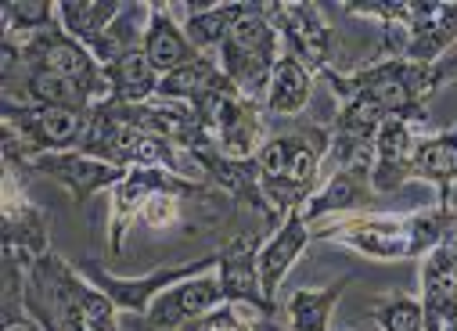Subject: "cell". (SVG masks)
<instances>
[{
  "label": "cell",
  "mask_w": 457,
  "mask_h": 331,
  "mask_svg": "<svg viewBox=\"0 0 457 331\" xmlns=\"http://www.w3.org/2000/svg\"><path fill=\"white\" fill-rule=\"evenodd\" d=\"M216 306H223V288L212 270V274L187 277V281L173 285L170 292H162L152 302V310L145 313V327L148 331H187V324L212 313Z\"/></svg>",
  "instance_id": "obj_16"
},
{
  "label": "cell",
  "mask_w": 457,
  "mask_h": 331,
  "mask_svg": "<svg viewBox=\"0 0 457 331\" xmlns=\"http://www.w3.org/2000/svg\"><path fill=\"white\" fill-rule=\"evenodd\" d=\"M421 123L389 116L375 137V162H371V187L375 194H393L414 180V148L421 141Z\"/></svg>",
  "instance_id": "obj_15"
},
{
  "label": "cell",
  "mask_w": 457,
  "mask_h": 331,
  "mask_svg": "<svg viewBox=\"0 0 457 331\" xmlns=\"http://www.w3.org/2000/svg\"><path fill=\"white\" fill-rule=\"evenodd\" d=\"M76 152L104 159V162L120 166V170H170V173L202 180L198 170L187 166L184 148H177L173 141H162L148 130H137L130 123L112 120L108 112H101L97 104L90 108V123H87V134H83Z\"/></svg>",
  "instance_id": "obj_4"
},
{
  "label": "cell",
  "mask_w": 457,
  "mask_h": 331,
  "mask_svg": "<svg viewBox=\"0 0 457 331\" xmlns=\"http://www.w3.org/2000/svg\"><path fill=\"white\" fill-rule=\"evenodd\" d=\"M58 22V0H8L0 4V37L26 40Z\"/></svg>",
  "instance_id": "obj_28"
},
{
  "label": "cell",
  "mask_w": 457,
  "mask_h": 331,
  "mask_svg": "<svg viewBox=\"0 0 457 331\" xmlns=\"http://www.w3.org/2000/svg\"><path fill=\"white\" fill-rule=\"evenodd\" d=\"M249 0H231V4H212L205 12H180V26L187 33V40L195 44L198 54H220L227 33L235 29V22L245 15Z\"/></svg>",
  "instance_id": "obj_26"
},
{
  "label": "cell",
  "mask_w": 457,
  "mask_h": 331,
  "mask_svg": "<svg viewBox=\"0 0 457 331\" xmlns=\"http://www.w3.org/2000/svg\"><path fill=\"white\" fill-rule=\"evenodd\" d=\"M313 72L295 58V54H281L270 76V90L263 97L267 116H281V120H299V112L313 97Z\"/></svg>",
  "instance_id": "obj_22"
},
{
  "label": "cell",
  "mask_w": 457,
  "mask_h": 331,
  "mask_svg": "<svg viewBox=\"0 0 457 331\" xmlns=\"http://www.w3.org/2000/svg\"><path fill=\"white\" fill-rule=\"evenodd\" d=\"M414 180L432 184L439 194V209H453V184H457V130L425 134L414 148Z\"/></svg>",
  "instance_id": "obj_21"
},
{
  "label": "cell",
  "mask_w": 457,
  "mask_h": 331,
  "mask_svg": "<svg viewBox=\"0 0 457 331\" xmlns=\"http://www.w3.org/2000/svg\"><path fill=\"white\" fill-rule=\"evenodd\" d=\"M19 47H22V65H33V69H44V72H54V76H65V79L87 87L97 104L108 101V83H104L101 62L79 40H72L62 29V22H54V26L40 29V33L19 40Z\"/></svg>",
  "instance_id": "obj_9"
},
{
  "label": "cell",
  "mask_w": 457,
  "mask_h": 331,
  "mask_svg": "<svg viewBox=\"0 0 457 331\" xmlns=\"http://www.w3.org/2000/svg\"><path fill=\"white\" fill-rule=\"evenodd\" d=\"M457 209H418L407 216L371 212V216H342L313 231V242H338L368 260L396 263V260H425L439 245H446L453 231Z\"/></svg>",
  "instance_id": "obj_2"
},
{
  "label": "cell",
  "mask_w": 457,
  "mask_h": 331,
  "mask_svg": "<svg viewBox=\"0 0 457 331\" xmlns=\"http://www.w3.org/2000/svg\"><path fill=\"white\" fill-rule=\"evenodd\" d=\"M457 76V58H443L436 65H414L407 58H378L368 69L338 72L328 69L320 79L331 87L338 101H364L375 112L403 116L414 123H428V97Z\"/></svg>",
  "instance_id": "obj_1"
},
{
  "label": "cell",
  "mask_w": 457,
  "mask_h": 331,
  "mask_svg": "<svg viewBox=\"0 0 457 331\" xmlns=\"http://www.w3.org/2000/svg\"><path fill=\"white\" fill-rule=\"evenodd\" d=\"M123 0H58V22L62 29L79 40L90 54L101 44V37L108 33V26L120 19Z\"/></svg>",
  "instance_id": "obj_24"
},
{
  "label": "cell",
  "mask_w": 457,
  "mask_h": 331,
  "mask_svg": "<svg viewBox=\"0 0 457 331\" xmlns=\"http://www.w3.org/2000/svg\"><path fill=\"white\" fill-rule=\"evenodd\" d=\"M256 324H260V317L249 320V317H245V306L223 302V306H216L212 313H205V317H198L195 324H187V331H256Z\"/></svg>",
  "instance_id": "obj_31"
},
{
  "label": "cell",
  "mask_w": 457,
  "mask_h": 331,
  "mask_svg": "<svg viewBox=\"0 0 457 331\" xmlns=\"http://www.w3.org/2000/svg\"><path fill=\"white\" fill-rule=\"evenodd\" d=\"M260 8L267 15V22L278 29L281 44L288 54H295L313 76L331 69V26L320 12V4H306V0H260Z\"/></svg>",
  "instance_id": "obj_8"
},
{
  "label": "cell",
  "mask_w": 457,
  "mask_h": 331,
  "mask_svg": "<svg viewBox=\"0 0 457 331\" xmlns=\"http://www.w3.org/2000/svg\"><path fill=\"white\" fill-rule=\"evenodd\" d=\"M104 69V83H108V101L112 104H145L159 94V72L152 69L145 47L141 51H130L127 58L112 62V65H101Z\"/></svg>",
  "instance_id": "obj_23"
},
{
  "label": "cell",
  "mask_w": 457,
  "mask_h": 331,
  "mask_svg": "<svg viewBox=\"0 0 457 331\" xmlns=\"http://www.w3.org/2000/svg\"><path fill=\"white\" fill-rule=\"evenodd\" d=\"M421 310H425V331L457 327V270L446 245H439L421 260Z\"/></svg>",
  "instance_id": "obj_18"
},
{
  "label": "cell",
  "mask_w": 457,
  "mask_h": 331,
  "mask_svg": "<svg viewBox=\"0 0 457 331\" xmlns=\"http://www.w3.org/2000/svg\"><path fill=\"white\" fill-rule=\"evenodd\" d=\"M127 173L130 170H120V166L83 155V152H47V155L29 159V177H47V180L62 184L76 205L90 202L101 191L112 194L127 180Z\"/></svg>",
  "instance_id": "obj_12"
},
{
  "label": "cell",
  "mask_w": 457,
  "mask_h": 331,
  "mask_svg": "<svg viewBox=\"0 0 457 331\" xmlns=\"http://www.w3.org/2000/svg\"><path fill=\"white\" fill-rule=\"evenodd\" d=\"M281 54H285V44H281L278 29L267 22V15H263V8L256 4V0H249L245 15L235 22V29L227 33V40L220 47L223 76L231 79L249 101H263Z\"/></svg>",
  "instance_id": "obj_5"
},
{
  "label": "cell",
  "mask_w": 457,
  "mask_h": 331,
  "mask_svg": "<svg viewBox=\"0 0 457 331\" xmlns=\"http://www.w3.org/2000/svg\"><path fill=\"white\" fill-rule=\"evenodd\" d=\"M227 87H235V83L223 76L220 62H212L209 54H198L195 62H187V65H180L177 72L162 76V79H159V94H155V97L180 101V104H195L198 97L216 94V90H227Z\"/></svg>",
  "instance_id": "obj_25"
},
{
  "label": "cell",
  "mask_w": 457,
  "mask_h": 331,
  "mask_svg": "<svg viewBox=\"0 0 457 331\" xmlns=\"http://www.w3.org/2000/svg\"><path fill=\"white\" fill-rule=\"evenodd\" d=\"M162 191L184 194V198H209L212 184L191 180V177H180V173H170V170H130L127 180L108 194L112 198V216H108V249H112V256H123L127 231L141 219L145 205Z\"/></svg>",
  "instance_id": "obj_7"
},
{
  "label": "cell",
  "mask_w": 457,
  "mask_h": 331,
  "mask_svg": "<svg viewBox=\"0 0 457 331\" xmlns=\"http://www.w3.org/2000/svg\"><path fill=\"white\" fill-rule=\"evenodd\" d=\"M145 54L159 76H170L180 65L198 58L195 44L187 40V33L173 12V4H159V0L152 4V19H148V33H145Z\"/></svg>",
  "instance_id": "obj_20"
},
{
  "label": "cell",
  "mask_w": 457,
  "mask_h": 331,
  "mask_svg": "<svg viewBox=\"0 0 457 331\" xmlns=\"http://www.w3.org/2000/svg\"><path fill=\"white\" fill-rule=\"evenodd\" d=\"M328 155H331V130L310 123H299L288 134H274L263 145V152L256 155L260 187L281 224L313 198V191L324 180L320 173Z\"/></svg>",
  "instance_id": "obj_3"
},
{
  "label": "cell",
  "mask_w": 457,
  "mask_h": 331,
  "mask_svg": "<svg viewBox=\"0 0 457 331\" xmlns=\"http://www.w3.org/2000/svg\"><path fill=\"white\" fill-rule=\"evenodd\" d=\"M180 212H184V194H170V191H162V194H155V198L145 205L141 219H145L152 231H170V228L180 224Z\"/></svg>",
  "instance_id": "obj_32"
},
{
  "label": "cell",
  "mask_w": 457,
  "mask_h": 331,
  "mask_svg": "<svg viewBox=\"0 0 457 331\" xmlns=\"http://www.w3.org/2000/svg\"><path fill=\"white\" fill-rule=\"evenodd\" d=\"M342 12L361 19H378L382 26H407L411 0H350V4H342Z\"/></svg>",
  "instance_id": "obj_30"
},
{
  "label": "cell",
  "mask_w": 457,
  "mask_h": 331,
  "mask_svg": "<svg viewBox=\"0 0 457 331\" xmlns=\"http://www.w3.org/2000/svg\"><path fill=\"white\" fill-rule=\"evenodd\" d=\"M0 242H4V252L26 260H40L51 252L47 216L26 198V180L12 170H4V187H0Z\"/></svg>",
  "instance_id": "obj_13"
},
{
  "label": "cell",
  "mask_w": 457,
  "mask_h": 331,
  "mask_svg": "<svg viewBox=\"0 0 457 331\" xmlns=\"http://www.w3.org/2000/svg\"><path fill=\"white\" fill-rule=\"evenodd\" d=\"M310 242H313V231H310V224H306L303 209H295V212L285 219V224H281V228L263 242L256 267H260V281H263L267 299H274V302H278V292H281V285H285L288 270L295 267V260L306 252V245H310Z\"/></svg>",
  "instance_id": "obj_19"
},
{
  "label": "cell",
  "mask_w": 457,
  "mask_h": 331,
  "mask_svg": "<svg viewBox=\"0 0 457 331\" xmlns=\"http://www.w3.org/2000/svg\"><path fill=\"white\" fill-rule=\"evenodd\" d=\"M371 317L378 324V331H425V310L421 299H411L403 292H389L371 299Z\"/></svg>",
  "instance_id": "obj_29"
},
{
  "label": "cell",
  "mask_w": 457,
  "mask_h": 331,
  "mask_svg": "<svg viewBox=\"0 0 457 331\" xmlns=\"http://www.w3.org/2000/svg\"><path fill=\"white\" fill-rule=\"evenodd\" d=\"M446 249H450V260H453V270H457V249L453 245H446Z\"/></svg>",
  "instance_id": "obj_34"
},
{
  "label": "cell",
  "mask_w": 457,
  "mask_h": 331,
  "mask_svg": "<svg viewBox=\"0 0 457 331\" xmlns=\"http://www.w3.org/2000/svg\"><path fill=\"white\" fill-rule=\"evenodd\" d=\"M353 277H338L328 288H299L288 295L285 302V317H288V331H331V310L338 302V295L350 288Z\"/></svg>",
  "instance_id": "obj_27"
},
{
  "label": "cell",
  "mask_w": 457,
  "mask_h": 331,
  "mask_svg": "<svg viewBox=\"0 0 457 331\" xmlns=\"http://www.w3.org/2000/svg\"><path fill=\"white\" fill-rule=\"evenodd\" d=\"M407 62L436 65L457 44V0H411Z\"/></svg>",
  "instance_id": "obj_17"
},
{
  "label": "cell",
  "mask_w": 457,
  "mask_h": 331,
  "mask_svg": "<svg viewBox=\"0 0 457 331\" xmlns=\"http://www.w3.org/2000/svg\"><path fill=\"white\" fill-rule=\"evenodd\" d=\"M76 267H79V274H83L87 281H94L112 302H116L120 313H137V317H145V313L152 310V302H155L162 292H170L173 285H180V281H187V277L212 274V270L220 267V252H209V256H198V260H187V263H170V267H159V270H152V274H145V277H120V274L104 270L97 260H83V263H76Z\"/></svg>",
  "instance_id": "obj_6"
},
{
  "label": "cell",
  "mask_w": 457,
  "mask_h": 331,
  "mask_svg": "<svg viewBox=\"0 0 457 331\" xmlns=\"http://www.w3.org/2000/svg\"><path fill=\"white\" fill-rule=\"evenodd\" d=\"M0 112H4V127L22 137L29 159L47 152H76L90 123V112L79 108H26L0 101Z\"/></svg>",
  "instance_id": "obj_10"
},
{
  "label": "cell",
  "mask_w": 457,
  "mask_h": 331,
  "mask_svg": "<svg viewBox=\"0 0 457 331\" xmlns=\"http://www.w3.org/2000/svg\"><path fill=\"white\" fill-rule=\"evenodd\" d=\"M256 331H285V327H278L274 320H263V317H260V324H256Z\"/></svg>",
  "instance_id": "obj_33"
},
{
  "label": "cell",
  "mask_w": 457,
  "mask_h": 331,
  "mask_svg": "<svg viewBox=\"0 0 457 331\" xmlns=\"http://www.w3.org/2000/svg\"><path fill=\"white\" fill-rule=\"evenodd\" d=\"M260 249L263 242L253 238V235H235L220 249V267H216V277H220V288H223V302H235V306H245L249 313L263 317V320H274L278 317V302L267 299L263 292V281H260Z\"/></svg>",
  "instance_id": "obj_11"
},
{
  "label": "cell",
  "mask_w": 457,
  "mask_h": 331,
  "mask_svg": "<svg viewBox=\"0 0 457 331\" xmlns=\"http://www.w3.org/2000/svg\"><path fill=\"white\" fill-rule=\"evenodd\" d=\"M375 187H371V162H350V166H335L320 187L313 191V198L303 205L306 224L317 231L320 224L350 216L353 209L371 205Z\"/></svg>",
  "instance_id": "obj_14"
}]
</instances>
